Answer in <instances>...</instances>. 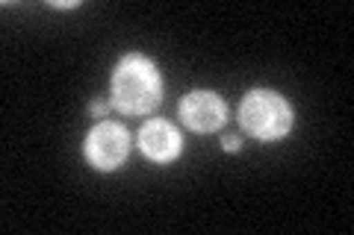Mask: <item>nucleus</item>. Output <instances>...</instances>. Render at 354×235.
I'll return each instance as SVG.
<instances>
[{
    "label": "nucleus",
    "mask_w": 354,
    "mask_h": 235,
    "mask_svg": "<svg viewBox=\"0 0 354 235\" xmlns=\"http://www.w3.org/2000/svg\"><path fill=\"white\" fill-rule=\"evenodd\" d=\"M162 103V80L148 56L130 53L113 74V106L124 115H151Z\"/></svg>",
    "instance_id": "obj_1"
},
{
    "label": "nucleus",
    "mask_w": 354,
    "mask_h": 235,
    "mask_svg": "<svg viewBox=\"0 0 354 235\" xmlns=\"http://www.w3.org/2000/svg\"><path fill=\"white\" fill-rule=\"evenodd\" d=\"M239 124L257 141H278L292 130V109L278 92L254 88L239 106Z\"/></svg>",
    "instance_id": "obj_2"
},
{
    "label": "nucleus",
    "mask_w": 354,
    "mask_h": 235,
    "mask_svg": "<svg viewBox=\"0 0 354 235\" xmlns=\"http://www.w3.org/2000/svg\"><path fill=\"white\" fill-rule=\"evenodd\" d=\"M86 159L97 171H115V167L124 165L127 153H130V136L121 124L113 121H101L97 127H92V132L86 136Z\"/></svg>",
    "instance_id": "obj_3"
},
{
    "label": "nucleus",
    "mask_w": 354,
    "mask_h": 235,
    "mask_svg": "<svg viewBox=\"0 0 354 235\" xmlns=\"http://www.w3.org/2000/svg\"><path fill=\"white\" fill-rule=\"evenodd\" d=\"M227 106L213 92H189L180 100V121L195 132H213L225 124Z\"/></svg>",
    "instance_id": "obj_4"
},
{
    "label": "nucleus",
    "mask_w": 354,
    "mask_h": 235,
    "mask_svg": "<svg viewBox=\"0 0 354 235\" xmlns=\"http://www.w3.org/2000/svg\"><path fill=\"white\" fill-rule=\"evenodd\" d=\"M139 150L157 165L174 162L177 156L183 153V136L177 132V127L169 124V121L153 118L139 130Z\"/></svg>",
    "instance_id": "obj_5"
},
{
    "label": "nucleus",
    "mask_w": 354,
    "mask_h": 235,
    "mask_svg": "<svg viewBox=\"0 0 354 235\" xmlns=\"http://www.w3.org/2000/svg\"><path fill=\"white\" fill-rule=\"evenodd\" d=\"M88 112H92L95 118H106L109 103H106V100H92V106H88Z\"/></svg>",
    "instance_id": "obj_6"
},
{
    "label": "nucleus",
    "mask_w": 354,
    "mask_h": 235,
    "mask_svg": "<svg viewBox=\"0 0 354 235\" xmlns=\"http://www.w3.org/2000/svg\"><path fill=\"white\" fill-rule=\"evenodd\" d=\"M221 150H227V153H236V150H239V139H236V136H227L225 141H221Z\"/></svg>",
    "instance_id": "obj_7"
},
{
    "label": "nucleus",
    "mask_w": 354,
    "mask_h": 235,
    "mask_svg": "<svg viewBox=\"0 0 354 235\" xmlns=\"http://www.w3.org/2000/svg\"><path fill=\"white\" fill-rule=\"evenodd\" d=\"M50 6H57V9H74V6H80L77 0H50Z\"/></svg>",
    "instance_id": "obj_8"
}]
</instances>
